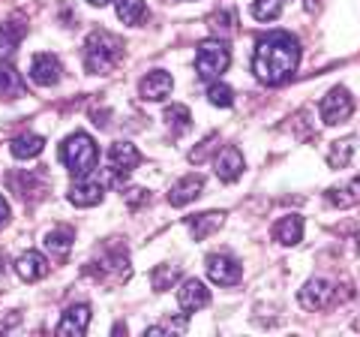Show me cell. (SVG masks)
I'll return each mask as SVG.
<instances>
[{
	"instance_id": "cell-14",
	"label": "cell",
	"mask_w": 360,
	"mask_h": 337,
	"mask_svg": "<svg viewBox=\"0 0 360 337\" xmlns=\"http://www.w3.org/2000/svg\"><path fill=\"white\" fill-rule=\"evenodd\" d=\"M15 274L25 280V283H37V280H42L45 274H49V259L37 250L21 253L15 259Z\"/></svg>"
},
{
	"instance_id": "cell-27",
	"label": "cell",
	"mask_w": 360,
	"mask_h": 337,
	"mask_svg": "<svg viewBox=\"0 0 360 337\" xmlns=\"http://www.w3.org/2000/svg\"><path fill=\"white\" fill-rule=\"evenodd\" d=\"M283 6H285V0H252V16L258 21H274L283 13Z\"/></svg>"
},
{
	"instance_id": "cell-30",
	"label": "cell",
	"mask_w": 360,
	"mask_h": 337,
	"mask_svg": "<svg viewBox=\"0 0 360 337\" xmlns=\"http://www.w3.org/2000/svg\"><path fill=\"white\" fill-rule=\"evenodd\" d=\"M123 199H127V205L129 208H141V205H148L150 196H148V190H141V187H132L123 193Z\"/></svg>"
},
{
	"instance_id": "cell-23",
	"label": "cell",
	"mask_w": 360,
	"mask_h": 337,
	"mask_svg": "<svg viewBox=\"0 0 360 337\" xmlns=\"http://www.w3.org/2000/svg\"><path fill=\"white\" fill-rule=\"evenodd\" d=\"M25 94V78L13 66H0V99H15Z\"/></svg>"
},
{
	"instance_id": "cell-5",
	"label": "cell",
	"mask_w": 360,
	"mask_h": 337,
	"mask_svg": "<svg viewBox=\"0 0 360 337\" xmlns=\"http://www.w3.org/2000/svg\"><path fill=\"white\" fill-rule=\"evenodd\" d=\"M229 63H231V54L219 39H205L195 51V70L201 78H210V82L229 70Z\"/></svg>"
},
{
	"instance_id": "cell-6",
	"label": "cell",
	"mask_w": 360,
	"mask_h": 337,
	"mask_svg": "<svg viewBox=\"0 0 360 337\" xmlns=\"http://www.w3.org/2000/svg\"><path fill=\"white\" fill-rule=\"evenodd\" d=\"M319 111H321V121L330 123V127L345 123L348 118H352V111H354V97L348 94L345 87H330V91L324 94Z\"/></svg>"
},
{
	"instance_id": "cell-20",
	"label": "cell",
	"mask_w": 360,
	"mask_h": 337,
	"mask_svg": "<svg viewBox=\"0 0 360 337\" xmlns=\"http://www.w3.org/2000/svg\"><path fill=\"white\" fill-rule=\"evenodd\" d=\"M222 220H225L222 211H205V214H198V217L189 220L186 226H189V235H193L195 241H205L207 235H213L222 226Z\"/></svg>"
},
{
	"instance_id": "cell-11",
	"label": "cell",
	"mask_w": 360,
	"mask_h": 337,
	"mask_svg": "<svg viewBox=\"0 0 360 337\" xmlns=\"http://www.w3.org/2000/svg\"><path fill=\"white\" fill-rule=\"evenodd\" d=\"M177 305L184 307L186 313H195V310H201V307L210 305V289L201 283V280L189 277V280H184V283H180V289H177Z\"/></svg>"
},
{
	"instance_id": "cell-8",
	"label": "cell",
	"mask_w": 360,
	"mask_h": 337,
	"mask_svg": "<svg viewBox=\"0 0 360 337\" xmlns=\"http://www.w3.org/2000/svg\"><path fill=\"white\" fill-rule=\"evenodd\" d=\"M30 82L33 85H39V87H54L60 82V75H63V66L60 61L54 58V54H33V61H30Z\"/></svg>"
},
{
	"instance_id": "cell-12",
	"label": "cell",
	"mask_w": 360,
	"mask_h": 337,
	"mask_svg": "<svg viewBox=\"0 0 360 337\" xmlns=\"http://www.w3.org/2000/svg\"><path fill=\"white\" fill-rule=\"evenodd\" d=\"M172 87H174V78L168 75L165 70H153L141 78V85H139V91L144 99H150V103H160V99L165 97H172Z\"/></svg>"
},
{
	"instance_id": "cell-13",
	"label": "cell",
	"mask_w": 360,
	"mask_h": 337,
	"mask_svg": "<svg viewBox=\"0 0 360 337\" xmlns=\"http://www.w3.org/2000/svg\"><path fill=\"white\" fill-rule=\"evenodd\" d=\"M213 166H217L219 181L231 184V181H238L240 172H243V154L234 148V145H225V148L219 151V157L213 160Z\"/></svg>"
},
{
	"instance_id": "cell-18",
	"label": "cell",
	"mask_w": 360,
	"mask_h": 337,
	"mask_svg": "<svg viewBox=\"0 0 360 337\" xmlns=\"http://www.w3.org/2000/svg\"><path fill=\"white\" fill-rule=\"evenodd\" d=\"M300 238H303V217L300 214H288L274 226V241L276 244L295 247V244H300Z\"/></svg>"
},
{
	"instance_id": "cell-26",
	"label": "cell",
	"mask_w": 360,
	"mask_h": 337,
	"mask_svg": "<svg viewBox=\"0 0 360 337\" xmlns=\"http://www.w3.org/2000/svg\"><path fill=\"white\" fill-rule=\"evenodd\" d=\"M177 280H180V268H177V265H156L153 271H150V286H153L156 292L172 289Z\"/></svg>"
},
{
	"instance_id": "cell-16",
	"label": "cell",
	"mask_w": 360,
	"mask_h": 337,
	"mask_svg": "<svg viewBox=\"0 0 360 337\" xmlns=\"http://www.w3.org/2000/svg\"><path fill=\"white\" fill-rule=\"evenodd\" d=\"M201 187H205V178L201 175H184L172 190H168V202H172L174 208H184L201 196Z\"/></svg>"
},
{
	"instance_id": "cell-33",
	"label": "cell",
	"mask_w": 360,
	"mask_h": 337,
	"mask_svg": "<svg viewBox=\"0 0 360 337\" xmlns=\"http://www.w3.org/2000/svg\"><path fill=\"white\" fill-rule=\"evenodd\" d=\"M6 220H9V202H6L4 196H0V226H4Z\"/></svg>"
},
{
	"instance_id": "cell-31",
	"label": "cell",
	"mask_w": 360,
	"mask_h": 337,
	"mask_svg": "<svg viewBox=\"0 0 360 337\" xmlns=\"http://www.w3.org/2000/svg\"><path fill=\"white\" fill-rule=\"evenodd\" d=\"M213 30H219V33H231L234 30V13L229 9V13H217L213 16Z\"/></svg>"
},
{
	"instance_id": "cell-3",
	"label": "cell",
	"mask_w": 360,
	"mask_h": 337,
	"mask_svg": "<svg viewBox=\"0 0 360 337\" xmlns=\"http://www.w3.org/2000/svg\"><path fill=\"white\" fill-rule=\"evenodd\" d=\"M60 163L70 168V172L78 178V175H90L99 163V148L96 142L87 136V133H72L66 136L63 145H60Z\"/></svg>"
},
{
	"instance_id": "cell-15",
	"label": "cell",
	"mask_w": 360,
	"mask_h": 337,
	"mask_svg": "<svg viewBox=\"0 0 360 337\" xmlns=\"http://www.w3.org/2000/svg\"><path fill=\"white\" fill-rule=\"evenodd\" d=\"M90 325V305H72L63 310V319L58 325V334L63 337H82Z\"/></svg>"
},
{
	"instance_id": "cell-1",
	"label": "cell",
	"mask_w": 360,
	"mask_h": 337,
	"mask_svg": "<svg viewBox=\"0 0 360 337\" xmlns=\"http://www.w3.org/2000/svg\"><path fill=\"white\" fill-rule=\"evenodd\" d=\"M300 63V42L285 30H274L264 39H258L252 54V73L264 85H279L295 75Z\"/></svg>"
},
{
	"instance_id": "cell-29",
	"label": "cell",
	"mask_w": 360,
	"mask_h": 337,
	"mask_svg": "<svg viewBox=\"0 0 360 337\" xmlns=\"http://www.w3.org/2000/svg\"><path fill=\"white\" fill-rule=\"evenodd\" d=\"M352 151H354L352 139H342V142H336L333 148H330V154H328V163H330L333 168H342V166H348V160H352Z\"/></svg>"
},
{
	"instance_id": "cell-9",
	"label": "cell",
	"mask_w": 360,
	"mask_h": 337,
	"mask_svg": "<svg viewBox=\"0 0 360 337\" xmlns=\"http://www.w3.org/2000/svg\"><path fill=\"white\" fill-rule=\"evenodd\" d=\"M207 277L217 286H234V283H240L243 271H240L238 259H231V256H225V253H217V256H207Z\"/></svg>"
},
{
	"instance_id": "cell-21",
	"label": "cell",
	"mask_w": 360,
	"mask_h": 337,
	"mask_svg": "<svg viewBox=\"0 0 360 337\" xmlns=\"http://www.w3.org/2000/svg\"><path fill=\"white\" fill-rule=\"evenodd\" d=\"M72 241H75V235H72L70 226H54V229L45 232V238H42V244L49 247V253H54V256H66V253H70Z\"/></svg>"
},
{
	"instance_id": "cell-2",
	"label": "cell",
	"mask_w": 360,
	"mask_h": 337,
	"mask_svg": "<svg viewBox=\"0 0 360 337\" xmlns=\"http://www.w3.org/2000/svg\"><path fill=\"white\" fill-rule=\"evenodd\" d=\"M123 58V42L108 30H94L84 42V66L94 75L111 73Z\"/></svg>"
},
{
	"instance_id": "cell-17",
	"label": "cell",
	"mask_w": 360,
	"mask_h": 337,
	"mask_svg": "<svg viewBox=\"0 0 360 337\" xmlns=\"http://www.w3.org/2000/svg\"><path fill=\"white\" fill-rule=\"evenodd\" d=\"M27 25L21 18H9L6 25H0V61H9L18 49V42L25 39Z\"/></svg>"
},
{
	"instance_id": "cell-24",
	"label": "cell",
	"mask_w": 360,
	"mask_h": 337,
	"mask_svg": "<svg viewBox=\"0 0 360 337\" xmlns=\"http://www.w3.org/2000/svg\"><path fill=\"white\" fill-rule=\"evenodd\" d=\"M328 199L333 202L336 208H352V205H357V202H360V178H352V181H348L345 187H340V190H330Z\"/></svg>"
},
{
	"instance_id": "cell-4",
	"label": "cell",
	"mask_w": 360,
	"mask_h": 337,
	"mask_svg": "<svg viewBox=\"0 0 360 337\" xmlns=\"http://www.w3.org/2000/svg\"><path fill=\"white\" fill-rule=\"evenodd\" d=\"M139 163H141V154H139V148H135L132 142H115L108 148V168L103 175V184L105 187H120L123 181H127V175Z\"/></svg>"
},
{
	"instance_id": "cell-34",
	"label": "cell",
	"mask_w": 360,
	"mask_h": 337,
	"mask_svg": "<svg viewBox=\"0 0 360 337\" xmlns=\"http://www.w3.org/2000/svg\"><path fill=\"white\" fill-rule=\"evenodd\" d=\"M87 4H90V6H105L108 0H87Z\"/></svg>"
},
{
	"instance_id": "cell-22",
	"label": "cell",
	"mask_w": 360,
	"mask_h": 337,
	"mask_svg": "<svg viewBox=\"0 0 360 337\" xmlns=\"http://www.w3.org/2000/svg\"><path fill=\"white\" fill-rule=\"evenodd\" d=\"M115 13L123 25H141L144 18H148V6H144V0H115Z\"/></svg>"
},
{
	"instance_id": "cell-28",
	"label": "cell",
	"mask_w": 360,
	"mask_h": 337,
	"mask_svg": "<svg viewBox=\"0 0 360 337\" xmlns=\"http://www.w3.org/2000/svg\"><path fill=\"white\" fill-rule=\"evenodd\" d=\"M207 99H210V106H219V109H229L234 103V91L229 85H222V82H213L207 87Z\"/></svg>"
},
{
	"instance_id": "cell-25",
	"label": "cell",
	"mask_w": 360,
	"mask_h": 337,
	"mask_svg": "<svg viewBox=\"0 0 360 337\" xmlns=\"http://www.w3.org/2000/svg\"><path fill=\"white\" fill-rule=\"evenodd\" d=\"M162 118H165V123H168V130L177 133V136H180V133H186V130H189V123H193V115H189V109H186V106H180V103H172V106H168Z\"/></svg>"
},
{
	"instance_id": "cell-10",
	"label": "cell",
	"mask_w": 360,
	"mask_h": 337,
	"mask_svg": "<svg viewBox=\"0 0 360 337\" xmlns=\"http://www.w3.org/2000/svg\"><path fill=\"white\" fill-rule=\"evenodd\" d=\"M330 298H333V283L330 280H324V277H312L303 283L300 289V307H307V310H321V307H328L330 305Z\"/></svg>"
},
{
	"instance_id": "cell-32",
	"label": "cell",
	"mask_w": 360,
	"mask_h": 337,
	"mask_svg": "<svg viewBox=\"0 0 360 337\" xmlns=\"http://www.w3.org/2000/svg\"><path fill=\"white\" fill-rule=\"evenodd\" d=\"M213 142H217V136H207L205 142H201V148H198V151L189 154V160H193V163H201V160H205V157H207V151L213 148Z\"/></svg>"
},
{
	"instance_id": "cell-7",
	"label": "cell",
	"mask_w": 360,
	"mask_h": 337,
	"mask_svg": "<svg viewBox=\"0 0 360 337\" xmlns=\"http://www.w3.org/2000/svg\"><path fill=\"white\" fill-rule=\"evenodd\" d=\"M103 193H105V184L103 181H96L94 175H78L75 178V184L70 187V202L75 208H94L103 202Z\"/></svg>"
},
{
	"instance_id": "cell-19",
	"label": "cell",
	"mask_w": 360,
	"mask_h": 337,
	"mask_svg": "<svg viewBox=\"0 0 360 337\" xmlns=\"http://www.w3.org/2000/svg\"><path fill=\"white\" fill-rule=\"evenodd\" d=\"M45 148V139L37 136V133H21L9 142V151H13L15 160H33V157H39Z\"/></svg>"
}]
</instances>
